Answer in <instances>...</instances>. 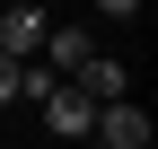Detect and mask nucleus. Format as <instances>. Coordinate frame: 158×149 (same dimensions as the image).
I'll use <instances>...</instances> for the list:
<instances>
[{
	"instance_id": "nucleus-1",
	"label": "nucleus",
	"mask_w": 158,
	"mask_h": 149,
	"mask_svg": "<svg viewBox=\"0 0 158 149\" xmlns=\"http://www.w3.org/2000/svg\"><path fill=\"white\" fill-rule=\"evenodd\" d=\"M35 105H44V132H62V140H88V123H97V97L70 88V79H53Z\"/></svg>"
},
{
	"instance_id": "nucleus-2",
	"label": "nucleus",
	"mask_w": 158,
	"mask_h": 149,
	"mask_svg": "<svg viewBox=\"0 0 158 149\" xmlns=\"http://www.w3.org/2000/svg\"><path fill=\"white\" fill-rule=\"evenodd\" d=\"M88 140H106V149H149V114L132 105V88L97 105V123H88Z\"/></svg>"
},
{
	"instance_id": "nucleus-3",
	"label": "nucleus",
	"mask_w": 158,
	"mask_h": 149,
	"mask_svg": "<svg viewBox=\"0 0 158 149\" xmlns=\"http://www.w3.org/2000/svg\"><path fill=\"white\" fill-rule=\"evenodd\" d=\"M70 88H88V97L106 105V97H123L132 79H123V62H114V53H97V44H88V53H79V62H70Z\"/></svg>"
},
{
	"instance_id": "nucleus-4",
	"label": "nucleus",
	"mask_w": 158,
	"mask_h": 149,
	"mask_svg": "<svg viewBox=\"0 0 158 149\" xmlns=\"http://www.w3.org/2000/svg\"><path fill=\"white\" fill-rule=\"evenodd\" d=\"M44 26H53V18L35 9V0H9V9H0V53H35Z\"/></svg>"
},
{
	"instance_id": "nucleus-5",
	"label": "nucleus",
	"mask_w": 158,
	"mask_h": 149,
	"mask_svg": "<svg viewBox=\"0 0 158 149\" xmlns=\"http://www.w3.org/2000/svg\"><path fill=\"white\" fill-rule=\"evenodd\" d=\"M88 44H97L88 26H44V44H35V53H44V62H53V70H62V79H70V62H79V53H88Z\"/></svg>"
},
{
	"instance_id": "nucleus-6",
	"label": "nucleus",
	"mask_w": 158,
	"mask_h": 149,
	"mask_svg": "<svg viewBox=\"0 0 158 149\" xmlns=\"http://www.w3.org/2000/svg\"><path fill=\"white\" fill-rule=\"evenodd\" d=\"M18 97V53H0V105Z\"/></svg>"
},
{
	"instance_id": "nucleus-7",
	"label": "nucleus",
	"mask_w": 158,
	"mask_h": 149,
	"mask_svg": "<svg viewBox=\"0 0 158 149\" xmlns=\"http://www.w3.org/2000/svg\"><path fill=\"white\" fill-rule=\"evenodd\" d=\"M97 9H106V18H141V0H97Z\"/></svg>"
}]
</instances>
